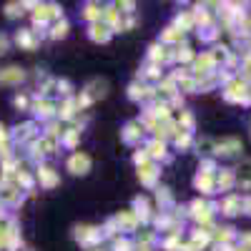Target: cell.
<instances>
[{
  "label": "cell",
  "instance_id": "6da1fadb",
  "mask_svg": "<svg viewBox=\"0 0 251 251\" xmlns=\"http://www.w3.org/2000/svg\"><path fill=\"white\" fill-rule=\"evenodd\" d=\"M224 98L228 103H249L251 100V93H249V83L246 78L241 75H234L224 83Z\"/></svg>",
  "mask_w": 251,
  "mask_h": 251
},
{
  "label": "cell",
  "instance_id": "7a4b0ae2",
  "mask_svg": "<svg viewBox=\"0 0 251 251\" xmlns=\"http://www.w3.org/2000/svg\"><path fill=\"white\" fill-rule=\"evenodd\" d=\"M214 211H216V206L208 203L206 199H196V201H191V206H188V216L199 224V228H211Z\"/></svg>",
  "mask_w": 251,
  "mask_h": 251
},
{
  "label": "cell",
  "instance_id": "3957f363",
  "mask_svg": "<svg viewBox=\"0 0 251 251\" xmlns=\"http://www.w3.org/2000/svg\"><path fill=\"white\" fill-rule=\"evenodd\" d=\"M33 18H35V30L40 28V33H43V28L50 23V20H53V23H55V20H60L63 18V13H60V8L55 5V3H38L35 5V10H33Z\"/></svg>",
  "mask_w": 251,
  "mask_h": 251
},
{
  "label": "cell",
  "instance_id": "277c9868",
  "mask_svg": "<svg viewBox=\"0 0 251 251\" xmlns=\"http://www.w3.org/2000/svg\"><path fill=\"white\" fill-rule=\"evenodd\" d=\"M73 231H75L73 234L75 241L80 246H86L88 251L91 249H98V244L103 241V228H98V226H75Z\"/></svg>",
  "mask_w": 251,
  "mask_h": 251
},
{
  "label": "cell",
  "instance_id": "5b68a950",
  "mask_svg": "<svg viewBox=\"0 0 251 251\" xmlns=\"http://www.w3.org/2000/svg\"><path fill=\"white\" fill-rule=\"evenodd\" d=\"M23 199L25 194L15 181H0V206H18Z\"/></svg>",
  "mask_w": 251,
  "mask_h": 251
},
{
  "label": "cell",
  "instance_id": "8992f818",
  "mask_svg": "<svg viewBox=\"0 0 251 251\" xmlns=\"http://www.w3.org/2000/svg\"><path fill=\"white\" fill-rule=\"evenodd\" d=\"M35 138H38V123H35V121H25V123L15 126V128L10 131V141H13V146L33 143Z\"/></svg>",
  "mask_w": 251,
  "mask_h": 251
},
{
  "label": "cell",
  "instance_id": "52a82bcc",
  "mask_svg": "<svg viewBox=\"0 0 251 251\" xmlns=\"http://www.w3.org/2000/svg\"><path fill=\"white\" fill-rule=\"evenodd\" d=\"M30 111H33V116H35V118L46 121V123H48V121H53V118H58V108H55V103H53L50 98H43V96L33 98Z\"/></svg>",
  "mask_w": 251,
  "mask_h": 251
},
{
  "label": "cell",
  "instance_id": "ba28073f",
  "mask_svg": "<svg viewBox=\"0 0 251 251\" xmlns=\"http://www.w3.org/2000/svg\"><path fill=\"white\" fill-rule=\"evenodd\" d=\"M68 171L73 174V176H86L88 171H91V166H93V161H91V156L88 153H83V151H75V153H71V158H68Z\"/></svg>",
  "mask_w": 251,
  "mask_h": 251
},
{
  "label": "cell",
  "instance_id": "9c48e42d",
  "mask_svg": "<svg viewBox=\"0 0 251 251\" xmlns=\"http://www.w3.org/2000/svg\"><path fill=\"white\" fill-rule=\"evenodd\" d=\"M35 181L43 186V188H55V186L60 183L58 171L53 169V166H46V163H40L38 169H35Z\"/></svg>",
  "mask_w": 251,
  "mask_h": 251
},
{
  "label": "cell",
  "instance_id": "30bf717a",
  "mask_svg": "<svg viewBox=\"0 0 251 251\" xmlns=\"http://www.w3.org/2000/svg\"><path fill=\"white\" fill-rule=\"evenodd\" d=\"M143 133H146L143 121H131V123H126V126H123L121 138H123L126 143H128V146H136V143L143 138Z\"/></svg>",
  "mask_w": 251,
  "mask_h": 251
},
{
  "label": "cell",
  "instance_id": "8fae6325",
  "mask_svg": "<svg viewBox=\"0 0 251 251\" xmlns=\"http://www.w3.org/2000/svg\"><path fill=\"white\" fill-rule=\"evenodd\" d=\"M149 60L153 63V66L171 63V60H174V50H169V46H163V43H153V46L149 48Z\"/></svg>",
  "mask_w": 251,
  "mask_h": 251
},
{
  "label": "cell",
  "instance_id": "7c38bea8",
  "mask_svg": "<svg viewBox=\"0 0 251 251\" xmlns=\"http://www.w3.org/2000/svg\"><path fill=\"white\" fill-rule=\"evenodd\" d=\"M116 226H118V231H136L138 228V216L133 214V208H126V211H118V216L113 219Z\"/></svg>",
  "mask_w": 251,
  "mask_h": 251
},
{
  "label": "cell",
  "instance_id": "4fadbf2b",
  "mask_svg": "<svg viewBox=\"0 0 251 251\" xmlns=\"http://www.w3.org/2000/svg\"><path fill=\"white\" fill-rule=\"evenodd\" d=\"M15 43L23 48V50H33V48L40 43V35H38V30H33V28H23V30L15 33Z\"/></svg>",
  "mask_w": 251,
  "mask_h": 251
},
{
  "label": "cell",
  "instance_id": "5bb4252c",
  "mask_svg": "<svg viewBox=\"0 0 251 251\" xmlns=\"http://www.w3.org/2000/svg\"><path fill=\"white\" fill-rule=\"evenodd\" d=\"M146 153H149L151 161H171L169 151H166V141H161V138H151L146 143Z\"/></svg>",
  "mask_w": 251,
  "mask_h": 251
},
{
  "label": "cell",
  "instance_id": "9a60e30c",
  "mask_svg": "<svg viewBox=\"0 0 251 251\" xmlns=\"http://www.w3.org/2000/svg\"><path fill=\"white\" fill-rule=\"evenodd\" d=\"M158 174H161V171H158V163H156V161H149V163L138 166V178H141L143 186H156Z\"/></svg>",
  "mask_w": 251,
  "mask_h": 251
},
{
  "label": "cell",
  "instance_id": "2e32d148",
  "mask_svg": "<svg viewBox=\"0 0 251 251\" xmlns=\"http://www.w3.org/2000/svg\"><path fill=\"white\" fill-rule=\"evenodd\" d=\"M25 80V71L18 68V66H10L5 71H0V86H20Z\"/></svg>",
  "mask_w": 251,
  "mask_h": 251
},
{
  "label": "cell",
  "instance_id": "e0dca14e",
  "mask_svg": "<svg viewBox=\"0 0 251 251\" xmlns=\"http://www.w3.org/2000/svg\"><path fill=\"white\" fill-rule=\"evenodd\" d=\"M234 174H236V186L244 191H251V158H244L239 169H234Z\"/></svg>",
  "mask_w": 251,
  "mask_h": 251
},
{
  "label": "cell",
  "instance_id": "ac0fdd59",
  "mask_svg": "<svg viewBox=\"0 0 251 251\" xmlns=\"http://www.w3.org/2000/svg\"><path fill=\"white\" fill-rule=\"evenodd\" d=\"M113 35V30L103 23V20H98V23H91L88 25V38L93 40V43H106V40Z\"/></svg>",
  "mask_w": 251,
  "mask_h": 251
},
{
  "label": "cell",
  "instance_id": "d6986e66",
  "mask_svg": "<svg viewBox=\"0 0 251 251\" xmlns=\"http://www.w3.org/2000/svg\"><path fill=\"white\" fill-rule=\"evenodd\" d=\"M151 96H156V88H151L149 83H131L128 86V98L131 100H149Z\"/></svg>",
  "mask_w": 251,
  "mask_h": 251
},
{
  "label": "cell",
  "instance_id": "ffe728a7",
  "mask_svg": "<svg viewBox=\"0 0 251 251\" xmlns=\"http://www.w3.org/2000/svg\"><path fill=\"white\" fill-rule=\"evenodd\" d=\"M221 211H224L226 216H236V214H241V211H244V199H241L239 194H228V196L221 201Z\"/></svg>",
  "mask_w": 251,
  "mask_h": 251
},
{
  "label": "cell",
  "instance_id": "44dd1931",
  "mask_svg": "<svg viewBox=\"0 0 251 251\" xmlns=\"http://www.w3.org/2000/svg\"><path fill=\"white\" fill-rule=\"evenodd\" d=\"M214 178H216V188H221V191H231V188L236 186V174H234V169H219Z\"/></svg>",
  "mask_w": 251,
  "mask_h": 251
},
{
  "label": "cell",
  "instance_id": "7402d4cb",
  "mask_svg": "<svg viewBox=\"0 0 251 251\" xmlns=\"http://www.w3.org/2000/svg\"><path fill=\"white\" fill-rule=\"evenodd\" d=\"M239 151H241V141L239 138H224V141L216 143V149H214L216 156H234Z\"/></svg>",
  "mask_w": 251,
  "mask_h": 251
},
{
  "label": "cell",
  "instance_id": "603a6c76",
  "mask_svg": "<svg viewBox=\"0 0 251 251\" xmlns=\"http://www.w3.org/2000/svg\"><path fill=\"white\" fill-rule=\"evenodd\" d=\"M83 93H86L91 100H98V98H103V96L108 93V83H106V80H100V78H93L88 86L83 88Z\"/></svg>",
  "mask_w": 251,
  "mask_h": 251
},
{
  "label": "cell",
  "instance_id": "cb8c5ba5",
  "mask_svg": "<svg viewBox=\"0 0 251 251\" xmlns=\"http://www.w3.org/2000/svg\"><path fill=\"white\" fill-rule=\"evenodd\" d=\"M194 186H196V191H201L203 196H208V194L216 191V178H214L211 174H196Z\"/></svg>",
  "mask_w": 251,
  "mask_h": 251
},
{
  "label": "cell",
  "instance_id": "d4e9b609",
  "mask_svg": "<svg viewBox=\"0 0 251 251\" xmlns=\"http://www.w3.org/2000/svg\"><path fill=\"white\" fill-rule=\"evenodd\" d=\"M75 113H78V103H75V98H73V96H71V98H63V103L58 106V118L71 121V118H75Z\"/></svg>",
  "mask_w": 251,
  "mask_h": 251
},
{
  "label": "cell",
  "instance_id": "484cf974",
  "mask_svg": "<svg viewBox=\"0 0 251 251\" xmlns=\"http://www.w3.org/2000/svg\"><path fill=\"white\" fill-rule=\"evenodd\" d=\"M133 214L138 216V221H151V203H149V199L146 196H138L136 201H133Z\"/></svg>",
  "mask_w": 251,
  "mask_h": 251
},
{
  "label": "cell",
  "instance_id": "4316f807",
  "mask_svg": "<svg viewBox=\"0 0 251 251\" xmlns=\"http://www.w3.org/2000/svg\"><path fill=\"white\" fill-rule=\"evenodd\" d=\"M211 239L216 244H228V246H231L234 239H236V231H234L231 226H219V228H214V231H211Z\"/></svg>",
  "mask_w": 251,
  "mask_h": 251
},
{
  "label": "cell",
  "instance_id": "83f0119b",
  "mask_svg": "<svg viewBox=\"0 0 251 251\" xmlns=\"http://www.w3.org/2000/svg\"><path fill=\"white\" fill-rule=\"evenodd\" d=\"M156 201H158V206H161V211L169 214V208H174V196H171V188L158 186V188H156Z\"/></svg>",
  "mask_w": 251,
  "mask_h": 251
},
{
  "label": "cell",
  "instance_id": "f1b7e54d",
  "mask_svg": "<svg viewBox=\"0 0 251 251\" xmlns=\"http://www.w3.org/2000/svg\"><path fill=\"white\" fill-rule=\"evenodd\" d=\"M78 141H80V128L78 126H71V128H66L63 136H60V146H66V149H75Z\"/></svg>",
  "mask_w": 251,
  "mask_h": 251
},
{
  "label": "cell",
  "instance_id": "f546056e",
  "mask_svg": "<svg viewBox=\"0 0 251 251\" xmlns=\"http://www.w3.org/2000/svg\"><path fill=\"white\" fill-rule=\"evenodd\" d=\"M156 96L176 98V96H178V86H176V80H174V78H163V80H158V91H156Z\"/></svg>",
  "mask_w": 251,
  "mask_h": 251
},
{
  "label": "cell",
  "instance_id": "4dcf8cb0",
  "mask_svg": "<svg viewBox=\"0 0 251 251\" xmlns=\"http://www.w3.org/2000/svg\"><path fill=\"white\" fill-rule=\"evenodd\" d=\"M161 43H163V46H181V43H183V33H181L178 28H174V25L166 28L163 35H161Z\"/></svg>",
  "mask_w": 251,
  "mask_h": 251
},
{
  "label": "cell",
  "instance_id": "1f68e13d",
  "mask_svg": "<svg viewBox=\"0 0 251 251\" xmlns=\"http://www.w3.org/2000/svg\"><path fill=\"white\" fill-rule=\"evenodd\" d=\"M103 8L100 3H88L86 8H83V18L88 20V23H98V20H103Z\"/></svg>",
  "mask_w": 251,
  "mask_h": 251
},
{
  "label": "cell",
  "instance_id": "d6a6232c",
  "mask_svg": "<svg viewBox=\"0 0 251 251\" xmlns=\"http://www.w3.org/2000/svg\"><path fill=\"white\" fill-rule=\"evenodd\" d=\"M208 241H211V231H208V228H196L194 236H191V241H188V246H194V249L199 251V249H203Z\"/></svg>",
  "mask_w": 251,
  "mask_h": 251
},
{
  "label": "cell",
  "instance_id": "836d02e7",
  "mask_svg": "<svg viewBox=\"0 0 251 251\" xmlns=\"http://www.w3.org/2000/svg\"><path fill=\"white\" fill-rule=\"evenodd\" d=\"M68 30H71V23H68V20L66 18H60V20H55V23L50 25V38L53 40H60V38H66L68 35Z\"/></svg>",
  "mask_w": 251,
  "mask_h": 251
},
{
  "label": "cell",
  "instance_id": "e575fe53",
  "mask_svg": "<svg viewBox=\"0 0 251 251\" xmlns=\"http://www.w3.org/2000/svg\"><path fill=\"white\" fill-rule=\"evenodd\" d=\"M196 23H194V13L191 10H186V13H178L176 15V25L174 28H178L181 33H186V30H191Z\"/></svg>",
  "mask_w": 251,
  "mask_h": 251
},
{
  "label": "cell",
  "instance_id": "d590c367",
  "mask_svg": "<svg viewBox=\"0 0 251 251\" xmlns=\"http://www.w3.org/2000/svg\"><path fill=\"white\" fill-rule=\"evenodd\" d=\"M174 143H176V149H181V151H188V149H191V143H194V133L178 131V133L174 136Z\"/></svg>",
  "mask_w": 251,
  "mask_h": 251
},
{
  "label": "cell",
  "instance_id": "8d00e7d4",
  "mask_svg": "<svg viewBox=\"0 0 251 251\" xmlns=\"http://www.w3.org/2000/svg\"><path fill=\"white\" fill-rule=\"evenodd\" d=\"M196 55H194V50H191V46H176V50H174V60H178V63H188V60H194Z\"/></svg>",
  "mask_w": 251,
  "mask_h": 251
},
{
  "label": "cell",
  "instance_id": "74e56055",
  "mask_svg": "<svg viewBox=\"0 0 251 251\" xmlns=\"http://www.w3.org/2000/svg\"><path fill=\"white\" fill-rule=\"evenodd\" d=\"M196 149H199V153H201L203 158H208V156L214 153V149H216V143H214L211 138H201V141L196 143Z\"/></svg>",
  "mask_w": 251,
  "mask_h": 251
},
{
  "label": "cell",
  "instance_id": "f35d334b",
  "mask_svg": "<svg viewBox=\"0 0 251 251\" xmlns=\"http://www.w3.org/2000/svg\"><path fill=\"white\" fill-rule=\"evenodd\" d=\"M113 251H136V244L128 241V239H123V236H116L113 239Z\"/></svg>",
  "mask_w": 251,
  "mask_h": 251
},
{
  "label": "cell",
  "instance_id": "ab89813d",
  "mask_svg": "<svg viewBox=\"0 0 251 251\" xmlns=\"http://www.w3.org/2000/svg\"><path fill=\"white\" fill-rule=\"evenodd\" d=\"M216 161L214 158H201V163H199V174H211V176H216Z\"/></svg>",
  "mask_w": 251,
  "mask_h": 251
},
{
  "label": "cell",
  "instance_id": "60d3db41",
  "mask_svg": "<svg viewBox=\"0 0 251 251\" xmlns=\"http://www.w3.org/2000/svg\"><path fill=\"white\" fill-rule=\"evenodd\" d=\"M25 13V3H8L5 5V15L8 18H20Z\"/></svg>",
  "mask_w": 251,
  "mask_h": 251
},
{
  "label": "cell",
  "instance_id": "b9f144b4",
  "mask_svg": "<svg viewBox=\"0 0 251 251\" xmlns=\"http://www.w3.org/2000/svg\"><path fill=\"white\" fill-rule=\"evenodd\" d=\"M30 103H33V100H30L25 93H18V96L13 98V106L20 108V111H30Z\"/></svg>",
  "mask_w": 251,
  "mask_h": 251
},
{
  "label": "cell",
  "instance_id": "7bdbcfd3",
  "mask_svg": "<svg viewBox=\"0 0 251 251\" xmlns=\"http://www.w3.org/2000/svg\"><path fill=\"white\" fill-rule=\"evenodd\" d=\"M13 141H10V131L5 128L3 123H0V149H3V146H10Z\"/></svg>",
  "mask_w": 251,
  "mask_h": 251
},
{
  "label": "cell",
  "instance_id": "ee69618b",
  "mask_svg": "<svg viewBox=\"0 0 251 251\" xmlns=\"http://www.w3.org/2000/svg\"><path fill=\"white\" fill-rule=\"evenodd\" d=\"M58 93L63 98H71V83L68 80H58Z\"/></svg>",
  "mask_w": 251,
  "mask_h": 251
},
{
  "label": "cell",
  "instance_id": "f6af8a7d",
  "mask_svg": "<svg viewBox=\"0 0 251 251\" xmlns=\"http://www.w3.org/2000/svg\"><path fill=\"white\" fill-rule=\"evenodd\" d=\"M146 78H153V80H161V66H149V71H146Z\"/></svg>",
  "mask_w": 251,
  "mask_h": 251
},
{
  "label": "cell",
  "instance_id": "bcb514c9",
  "mask_svg": "<svg viewBox=\"0 0 251 251\" xmlns=\"http://www.w3.org/2000/svg\"><path fill=\"white\" fill-rule=\"evenodd\" d=\"M239 246H244L246 251H251V231H246V234L239 236Z\"/></svg>",
  "mask_w": 251,
  "mask_h": 251
},
{
  "label": "cell",
  "instance_id": "7dc6e473",
  "mask_svg": "<svg viewBox=\"0 0 251 251\" xmlns=\"http://www.w3.org/2000/svg\"><path fill=\"white\" fill-rule=\"evenodd\" d=\"M8 46H10L8 35H3V33H0V53H5V50H8Z\"/></svg>",
  "mask_w": 251,
  "mask_h": 251
},
{
  "label": "cell",
  "instance_id": "c3c4849f",
  "mask_svg": "<svg viewBox=\"0 0 251 251\" xmlns=\"http://www.w3.org/2000/svg\"><path fill=\"white\" fill-rule=\"evenodd\" d=\"M214 251H234V246H228V244H214Z\"/></svg>",
  "mask_w": 251,
  "mask_h": 251
},
{
  "label": "cell",
  "instance_id": "681fc988",
  "mask_svg": "<svg viewBox=\"0 0 251 251\" xmlns=\"http://www.w3.org/2000/svg\"><path fill=\"white\" fill-rule=\"evenodd\" d=\"M10 251H33V249H28V246L20 244V246H15V249H10Z\"/></svg>",
  "mask_w": 251,
  "mask_h": 251
},
{
  "label": "cell",
  "instance_id": "f907efd6",
  "mask_svg": "<svg viewBox=\"0 0 251 251\" xmlns=\"http://www.w3.org/2000/svg\"><path fill=\"white\" fill-rule=\"evenodd\" d=\"M234 251H246V249L244 246H234Z\"/></svg>",
  "mask_w": 251,
  "mask_h": 251
},
{
  "label": "cell",
  "instance_id": "816d5d0a",
  "mask_svg": "<svg viewBox=\"0 0 251 251\" xmlns=\"http://www.w3.org/2000/svg\"><path fill=\"white\" fill-rule=\"evenodd\" d=\"M91 251H103V249H91Z\"/></svg>",
  "mask_w": 251,
  "mask_h": 251
},
{
  "label": "cell",
  "instance_id": "f5cc1de1",
  "mask_svg": "<svg viewBox=\"0 0 251 251\" xmlns=\"http://www.w3.org/2000/svg\"><path fill=\"white\" fill-rule=\"evenodd\" d=\"M249 93H251V86H249Z\"/></svg>",
  "mask_w": 251,
  "mask_h": 251
}]
</instances>
